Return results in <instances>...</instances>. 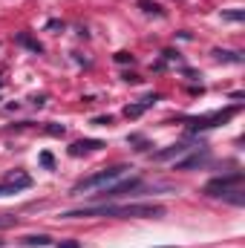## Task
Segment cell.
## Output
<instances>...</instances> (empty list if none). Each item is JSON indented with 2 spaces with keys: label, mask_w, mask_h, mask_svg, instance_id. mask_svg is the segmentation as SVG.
I'll return each mask as SVG.
<instances>
[{
  "label": "cell",
  "mask_w": 245,
  "mask_h": 248,
  "mask_svg": "<svg viewBox=\"0 0 245 248\" xmlns=\"http://www.w3.org/2000/svg\"><path fill=\"white\" fill-rule=\"evenodd\" d=\"M165 208L162 205H122V208H113V205H90V208H78V211H66L63 217L66 219H78V217H162Z\"/></svg>",
  "instance_id": "6da1fadb"
},
{
  "label": "cell",
  "mask_w": 245,
  "mask_h": 248,
  "mask_svg": "<svg viewBox=\"0 0 245 248\" xmlns=\"http://www.w3.org/2000/svg\"><path fill=\"white\" fill-rule=\"evenodd\" d=\"M127 170H133V168H127V165H113V168H104V170H98V173H92V176H87V179H78V182L72 185V193L104 190V187H110L113 182H119Z\"/></svg>",
  "instance_id": "7a4b0ae2"
},
{
  "label": "cell",
  "mask_w": 245,
  "mask_h": 248,
  "mask_svg": "<svg viewBox=\"0 0 245 248\" xmlns=\"http://www.w3.org/2000/svg\"><path fill=\"white\" fill-rule=\"evenodd\" d=\"M243 185V173H228V176H216L205 185V193L208 196H228L234 190H240Z\"/></svg>",
  "instance_id": "3957f363"
},
{
  "label": "cell",
  "mask_w": 245,
  "mask_h": 248,
  "mask_svg": "<svg viewBox=\"0 0 245 248\" xmlns=\"http://www.w3.org/2000/svg\"><path fill=\"white\" fill-rule=\"evenodd\" d=\"M237 110H240V107H228V110H219V113H214V116L193 119V122H190V130H208V127H216V124L234 119V116H237Z\"/></svg>",
  "instance_id": "277c9868"
},
{
  "label": "cell",
  "mask_w": 245,
  "mask_h": 248,
  "mask_svg": "<svg viewBox=\"0 0 245 248\" xmlns=\"http://www.w3.org/2000/svg\"><path fill=\"white\" fill-rule=\"evenodd\" d=\"M138 185H141V179H138V176H130V179H122V182H113L110 187H104L98 196H101V199H116V196H122V193L136 190Z\"/></svg>",
  "instance_id": "5b68a950"
},
{
  "label": "cell",
  "mask_w": 245,
  "mask_h": 248,
  "mask_svg": "<svg viewBox=\"0 0 245 248\" xmlns=\"http://www.w3.org/2000/svg\"><path fill=\"white\" fill-rule=\"evenodd\" d=\"M104 147V141H98V139H84V141H75L72 147H69V156H84V153H92V150H101Z\"/></svg>",
  "instance_id": "8992f818"
},
{
  "label": "cell",
  "mask_w": 245,
  "mask_h": 248,
  "mask_svg": "<svg viewBox=\"0 0 245 248\" xmlns=\"http://www.w3.org/2000/svg\"><path fill=\"white\" fill-rule=\"evenodd\" d=\"M156 98H159V95H147V98H141V104H130V107H124V116H127V119H138L150 104H156Z\"/></svg>",
  "instance_id": "52a82bcc"
},
{
  "label": "cell",
  "mask_w": 245,
  "mask_h": 248,
  "mask_svg": "<svg viewBox=\"0 0 245 248\" xmlns=\"http://www.w3.org/2000/svg\"><path fill=\"white\" fill-rule=\"evenodd\" d=\"M205 162H208V150L193 153V156L184 159V162H176V170H193V168H199V165H205Z\"/></svg>",
  "instance_id": "ba28073f"
},
{
  "label": "cell",
  "mask_w": 245,
  "mask_h": 248,
  "mask_svg": "<svg viewBox=\"0 0 245 248\" xmlns=\"http://www.w3.org/2000/svg\"><path fill=\"white\" fill-rule=\"evenodd\" d=\"M190 147L187 144H170L168 150H159L156 153V162H165V159H173V156H182V153H187Z\"/></svg>",
  "instance_id": "9c48e42d"
},
{
  "label": "cell",
  "mask_w": 245,
  "mask_h": 248,
  "mask_svg": "<svg viewBox=\"0 0 245 248\" xmlns=\"http://www.w3.org/2000/svg\"><path fill=\"white\" fill-rule=\"evenodd\" d=\"M6 182L15 187V190H20V187H29V185H32V179H29L26 173H9V176H6Z\"/></svg>",
  "instance_id": "30bf717a"
},
{
  "label": "cell",
  "mask_w": 245,
  "mask_h": 248,
  "mask_svg": "<svg viewBox=\"0 0 245 248\" xmlns=\"http://www.w3.org/2000/svg\"><path fill=\"white\" fill-rule=\"evenodd\" d=\"M23 246H38V248H44V246H49V237H44V234H38V237H23Z\"/></svg>",
  "instance_id": "8fae6325"
},
{
  "label": "cell",
  "mask_w": 245,
  "mask_h": 248,
  "mask_svg": "<svg viewBox=\"0 0 245 248\" xmlns=\"http://www.w3.org/2000/svg\"><path fill=\"white\" fill-rule=\"evenodd\" d=\"M17 41H20V44H23V46H29V49H32V52H44V46H41V44H38V41H32V38H29V35H20V38H17Z\"/></svg>",
  "instance_id": "7c38bea8"
},
{
  "label": "cell",
  "mask_w": 245,
  "mask_h": 248,
  "mask_svg": "<svg viewBox=\"0 0 245 248\" xmlns=\"http://www.w3.org/2000/svg\"><path fill=\"white\" fill-rule=\"evenodd\" d=\"M46 133H49V136H55V139H61L63 133H66V127H63V124H46Z\"/></svg>",
  "instance_id": "4fadbf2b"
},
{
  "label": "cell",
  "mask_w": 245,
  "mask_h": 248,
  "mask_svg": "<svg viewBox=\"0 0 245 248\" xmlns=\"http://www.w3.org/2000/svg\"><path fill=\"white\" fill-rule=\"evenodd\" d=\"M214 55H216V58H219V61H234V63H240V61H243V58H240V55H237V52H219V49H216V52H214Z\"/></svg>",
  "instance_id": "5bb4252c"
},
{
  "label": "cell",
  "mask_w": 245,
  "mask_h": 248,
  "mask_svg": "<svg viewBox=\"0 0 245 248\" xmlns=\"http://www.w3.org/2000/svg\"><path fill=\"white\" fill-rule=\"evenodd\" d=\"M245 12L243 9H237V12H222V20H243Z\"/></svg>",
  "instance_id": "9a60e30c"
},
{
  "label": "cell",
  "mask_w": 245,
  "mask_h": 248,
  "mask_svg": "<svg viewBox=\"0 0 245 248\" xmlns=\"http://www.w3.org/2000/svg\"><path fill=\"white\" fill-rule=\"evenodd\" d=\"M41 165H44L46 170H52V168H55V159H52V153H41Z\"/></svg>",
  "instance_id": "2e32d148"
},
{
  "label": "cell",
  "mask_w": 245,
  "mask_h": 248,
  "mask_svg": "<svg viewBox=\"0 0 245 248\" xmlns=\"http://www.w3.org/2000/svg\"><path fill=\"white\" fill-rule=\"evenodd\" d=\"M141 9H144V12H156V15H162V12H159V6H153L150 0H141Z\"/></svg>",
  "instance_id": "e0dca14e"
},
{
  "label": "cell",
  "mask_w": 245,
  "mask_h": 248,
  "mask_svg": "<svg viewBox=\"0 0 245 248\" xmlns=\"http://www.w3.org/2000/svg\"><path fill=\"white\" fill-rule=\"evenodd\" d=\"M9 193H17V190L9 185V182H3V185H0V196H9Z\"/></svg>",
  "instance_id": "ac0fdd59"
},
{
  "label": "cell",
  "mask_w": 245,
  "mask_h": 248,
  "mask_svg": "<svg viewBox=\"0 0 245 248\" xmlns=\"http://www.w3.org/2000/svg\"><path fill=\"white\" fill-rule=\"evenodd\" d=\"M55 248H81V243H75V240H63V243H58Z\"/></svg>",
  "instance_id": "d6986e66"
},
{
  "label": "cell",
  "mask_w": 245,
  "mask_h": 248,
  "mask_svg": "<svg viewBox=\"0 0 245 248\" xmlns=\"http://www.w3.org/2000/svg\"><path fill=\"white\" fill-rule=\"evenodd\" d=\"M116 61H119V63H127V61L133 63V55H127V52H119V55H116Z\"/></svg>",
  "instance_id": "ffe728a7"
},
{
  "label": "cell",
  "mask_w": 245,
  "mask_h": 248,
  "mask_svg": "<svg viewBox=\"0 0 245 248\" xmlns=\"http://www.w3.org/2000/svg\"><path fill=\"white\" fill-rule=\"evenodd\" d=\"M113 122V119H110V116H98V119H95V122L92 124H101V127H107V124Z\"/></svg>",
  "instance_id": "44dd1931"
},
{
  "label": "cell",
  "mask_w": 245,
  "mask_h": 248,
  "mask_svg": "<svg viewBox=\"0 0 245 248\" xmlns=\"http://www.w3.org/2000/svg\"><path fill=\"white\" fill-rule=\"evenodd\" d=\"M0 87H3V81H0Z\"/></svg>",
  "instance_id": "7402d4cb"
}]
</instances>
